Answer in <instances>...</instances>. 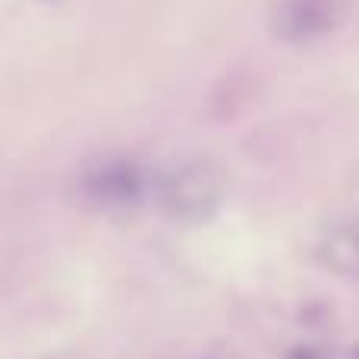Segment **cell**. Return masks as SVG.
<instances>
[{
  "label": "cell",
  "mask_w": 359,
  "mask_h": 359,
  "mask_svg": "<svg viewBox=\"0 0 359 359\" xmlns=\"http://www.w3.org/2000/svg\"><path fill=\"white\" fill-rule=\"evenodd\" d=\"M344 16L341 0H278L271 10V25L280 38L306 41L331 32Z\"/></svg>",
  "instance_id": "cell-1"
},
{
  "label": "cell",
  "mask_w": 359,
  "mask_h": 359,
  "mask_svg": "<svg viewBox=\"0 0 359 359\" xmlns=\"http://www.w3.org/2000/svg\"><path fill=\"white\" fill-rule=\"evenodd\" d=\"M221 196V180L208 164H189L177 170L170 183L164 186V202L174 215H202Z\"/></svg>",
  "instance_id": "cell-2"
}]
</instances>
